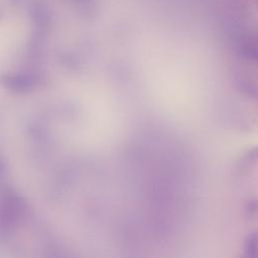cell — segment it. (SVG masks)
I'll list each match as a JSON object with an SVG mask.
<instances>
[{"instance_id":"6da1fadb","label":"cell","mask_w":258,"mask_h":258,"mask_svg":"<svg viewBox=\"0 0 258 258\" xmlns=\"http://www.w3.org/2000/svg\"><path fill=\"white\" fill-rule=\"evenodd\" d=\"M25 210V203L21 197L8 194L5 195L0 204V223L2 226L9 227L19 220Z\"/></svg>"},{"instance_id":"7a4b0ae2","label":"cell","mask_w":258,"mask_h":258,"mask_svg":"<svg viewBox=\"0 0 258 258\" xmlns=\"http://www.w3.org/2000/svg\"><path fill=\"white\" fill-rule=\"evenodd\" d=\"M0 84L12 93L23 94L33 87V80L22 73H4L0 76Z\"/></svg>"},{"instance_id":"3957f363","label":"cell","mask_w":258,"mask_h":258,"mask_svg":"<svg viewBox=\"0 0 258 258\" xmlns=\"http://www.w3.org/2000/svg\"><path fill=\"white\" fill-rule=\"evenodd\" d=\"M7 170V166L6 163L4 162V160L2 158H0V176H2Z\"/></svg>"}]
</instances>
